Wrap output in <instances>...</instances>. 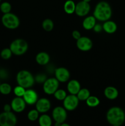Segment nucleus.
Segmentation results:
<instances>
[{
  "instance_id": "f257e3e1",
  "label": "nucleus",
  "mask_w": 125,
  "mask_h": 126,
  "mask_svg": "<svg viewBox=\"0 0 125 126\" xmlns=\"http://www.w3.org/2000/svg\"><path fill=\"white\" fill-rule=\"evenodd\" d=\"M112 16V9L110 5L106 1H100L95 6L93 16L97 20L105 22L110 20Z\"/></svg>"
},
{
  "instance_id": "f03ea898",
  "label": "nucleus",
  "mask_w": 125,
  "mask_h": 126,
  "mask_svg": "<svg viewBox=\"0 0 125 126\" xmlns=\"http://www.w3.org/2000/svg\"><path fill=\"white\" fill-rule=\"evenodd\" d=\"M106 119L108 123L112 126H121L125 121V113L120 107H111L107 112Z\"/></svg>"
},
{
  "instance_id": "7ed1b4c3",
  "label": "nucleus",
  "mask_w": 125,
  "mask_h": 126,
  "mask_svg": "<svg viewBox=\"0 0 125 126\" xmlns=\"http://www.w3.org/2000/svg\"><path fill=\"white\" fill-rule=\"evenodd\" d=\"M16 81L18 85L25 89L31 88L35 83V79L31 73L25 70H21L17 74Z\"/></svg>"
},
{
  "instance_id": "20e7f679",
  "label": "nucleus",
  "mask_w": 125,
  "mask_h": 126,
  "mask_svg": "<svg viewBox=\"0 0 125 126\" xmlns=\"http://www.w3.org/2000/svg\"><path fill=\"white\" fill-rule=\"evenodd\" d=\"M9 48L13 55L20 56L26 52L28 49V44L25 39L18 38L11 43Z\"/></svg>"
},
{
  "instance_id": "39448f33",
  "label": "nucleus",
  "mask_w": 125,
  "mask_h": 126,
  "mask_svg": "<svg viewBox=\"0 0 125 126\" xmlns=\"http://www.w3.org/2000/svg\"><path fill=\"white\" fill-rule=\"evenodd\" d=\"M1 22L4 27L9 30L17 29L20 25V19L13 13L4 14L1 17Z\"/></svg>"
},
{
  "instance_id": "423d86ee",
  "label": "nucleus",
  "mask_w": 125,
  "mask_h": 126,
  "mask_svg": "<svg viewBox=\"0 0 125 126\" xmlns=\"http://www.w3.org/2000/svg\"><path fill=\"white\" fill-rule=\"evenodd\" d=\"M17 123V118L13 112L3 111L0 113L1 126H15Z\"/></svg>"
},
{
  "instance_id": "0eeeda50",
  "label": "nucleus",
  "mask_w": 125,
  "mask_h": 126,
  "mask_svg": "<svg viewBox=\"0 0 125 126\" xmlns=\"http://www.w3.org/2000/svg\"><path fill=\"white\" fill-rule=\"evenodd\" d=\"M59 82L55 78H50L43 83V91L47 95H53L58 89Z\"/></svg>"
},
{
  "instance_id": "6e6552de",
  "label": "nucleus",
  "mask_w": 125,
  "mask_h": 126,
  "mask_svg": "<svg viewBox=\"0 0 125 126\" xmlns=\"http://www.w3.org/2000/svg\"><path fill=\"white\" fill-rule=\"evenodd\" d=\"M79 101L76 95H67L63 100V107L67 111H74L78 107Z\"/></svg>"
},
{
  "instance_id": "1a4fd4ad",
  "label": "nucleus",
  "mask_w": 125,
  "mask_h": 126,
  "mask_svg": "<svg viewBox=\"0 0 125 126\" xmlns=\"http://www.w3.org/2000/svg\"><path fill=\"white\" fill-rule=\"evenodd\" d=\"M67 110L64 107H56L53 108L52 111V118L55 122L63 123L67 119Z\"/></svg>"
},
{
  "instance_id": "9d476101",
  "label": "nucleus",
  "mask_w": 125,
  "mask_h": 126,
  "mask_svg": "<svg viewBox=\"0 0 125 126\" xmlns=\"http://www.w3.org/2000/svg\"><path fill=\"white\" fill-rule=\"evenodd\" d=\"M76 46L81 51L87 52L90 50L93 47V41L88 37L82 36L77 40Z\"/></svg>"
},
{
  "instance_id": "9b49d317",
  "label": "nucleus",
  "mask_w": 125,
  "mask_h": 126,
  "mask_svg": "<svg viewBox=\"0 0 125 126\" xmlns=\"http://www.w3.org/2000/svg\"><path fill=\"white\" fill-rule=\"evenodd\" d=\"M90 9L91 7L89 2L81 1L76 4L75 13L78 17H85L89 14Z\"/></svg>"
},
{
  "instance_id": "f8f14e48",
  "label": "nucleus",
  "mask_w": 125,
  "mask_h": 126,
  "mask_svg": "<svg viewBox=\"0 0 125 126\" xmlns=\"http://www.w3.org/2000/svg\"><path fill=\"white\" fill-rule=\"evenodd\" d=\"M23 98L27 105H35L39 99V96L36 91L32 89H26L23 95Z\"/></svg>"
},
{
  "instance_id": "ddd939ff",
  "label": "nucleus",
  "mask_w": 125,
  "mask_h": 126,
  "mask_svg": "<svg viewBox=\"0 0 125 126\" xmlns=\"http://www.w3.org/2000/svg\"><path fill=\"white\" fill-rule=\"evenodd\" d=\"M55 78L60 82H66L69 80L70 73L67 68L64 67H59L55 70Z\"/></svg>"
},
{
  "instance_id": "4468645a",
  "label": "nucleus",
  "mask_w": 125,
  "mask_h": 126,
  "mask_svg": "<svg viewBox=\"0 0 125 126\" xmlns=\"http://www.w3.org/2000/svg\"><path fill=\"white\" fill-rule=\"evenodd\" d=\"M26 103L23 97H16L12 100L11 103V107L13 111L15 113H22L25 110Z\"/></svg>"
},
{
  "instance_id": "2eb2a0df",
  "label": "nucleus",
  "mask_w": 125,
  "mask_h": 126,
  "mask_svg": "<svg viewBox=\"0 0 125 126\" xmlns=\"http://www.w3.org/2000/svg\"><path fill=\"white\" fill-rule=\"evenodd\" d=\"M36 109L39 113H46L50 110L51 108V103L48 98H39L36 103Z\"/></svg>"
},
{
  "instance_id": "dca6fc26",
  "label": "nucleus",
  "mask_w": 125,
  "mask_h": 126,
  "mask_svg": "<svg viewBox=\"0 0 125 126\" xmlns=\"http://www.w3.org/2000/svg\"><path fill=\"white\" fill-rule=\"evenodd\" d=\"M80 89V84L77 80L72 79L67 82V90L69 94L77 95Z\"/></svg>"
},
{
  "instance_id": "f3484780",
  "label": "nucleus",
  "mask_w": 125,
  "mask_h": 126,
  "mask_svg": "<svg viewBox=\"0 0 125 126\" xmlns=\"http://www.w3.org/2000/svg\"><path fill=\"white\" fill-rule=\"evenodd\" d=\"M104 94L107 99L113 100L117 98L119 92L116 87L113 86H108L104 89Z\"/></svg>"
},
{
  "instance_id": "a211bd4d",
  "label": "nucleus",
  "mask_w": 125,
  "mask_h": 126,
  "mask_svg": "<svg viewBox=\"0 0 125 126\" xmlns=\"http://www.w3.org/2000/svg\"><path fill=\"white\" fill-rule=\"evenodd\" d=\"M103 30L108 34H113L117 30V25L115 22L110 20L104 22L102 24Z\"/></svg>"
},
{
  "instance_id": "6ab92c4d",
  "label": "nucleus",
  "mask_w": 125,
  "mask_h": 126,
  "mask_svg": "<svg viewBox=\"0 0 125 126\" xmlns=\"http://www.w3.org/2000/svg\"><path fill=\"white\" fill-rule=\"evenodd\" d=\"M50 60V55L45 52H39L36 56V62L40 65H46L49 63Z\"/></svg>"
},
{
  "instance_id": "aec40b11",
  "label": "nucleus",
  "mask_w": 125,
  "mask_h": 126,
  "mask_svg": "<svg viewBox=\"0 0 125 126\" xmlns=\"http://www.w3.org/2000/svg\"><path fill=\"white\" fill-rule=\"evenodd\" d=\"M96 20H97L93 16H87L83 19L82 22V26L86 30H91L94 28V25L96 23Z\"/></svg>"
},
{
  "instance_id": "412c9836",
  "label": "nucleus",
  "mask_w": 125,
  "mask_h": 126,
  "mask_svg": "<svg viewBox=\"0 0 125 126\" xmlns=\"http://www.w3.org/2000/svg\"><path fill=\"white\" fill-rule=\"evenodd\" d=\"M76 4L72 0H67L64 4V11L67 14L71 15L75 13Z\"/></svg>"
},
{
  "instance_id": "4be33fe9",
  "label": "nucleus",
  "mask_w": 125,
  "mask_h": 126,
  "mask_svg": "<svg viewBox=\"0 0 125 126\" xmlns=\"http://www.w3.org/2000/svg\"><path fill=\"white\" fill-rule=\"evenodd\" d=\"M38 122L40 126H51L52 125V119L51 117L45 113L39 116Z\"/></svg>"
},
{
  "instance_id": "5701e85b",
  "label": "nucleus",
  "mask_w": 125,
  "mask_h": 126,
  "mask_svg": "<svg viewBox=\"0 0 125 126\" xmlns=\"http://www.w3.org/2000/svg\"><path fill=\"white\" fill-rule=\"evenodd\" d=\"M86 104L87 106L91 108H94L98 107L100 103V100L99 98L96 96L90 95L87 100H86Z\"/></svg>"
},
{
  "instance_id": "b1692460",
  "label": "nucleus",
  "mask_w": 125,
  "mask_h": 126,
  "mask_svg": "<svg viewBox=\"0 0 125 126\" xmlns=\"http://www.w3.org/2000/svg\"><path fill=\"white\" fill-rule=\"evenodd\" d=\"M76 95L79 100L86 101V100L90 96V92L87 88H81Z\"/></svg>"
},
{
  "instance_id": "393cba45",
  "label": "nucleus",
  "mask_w": 125,
  "mask_h": 126,
  "mask_svg": "<svg viewBox=\"0 0 125 126\" xmlns=\"http://www.w3.org/2000/svg\"><path fill=\"white\" fill-rule=\"evenodd\" d=\"M42 27L46 32H51L54 28V23L50 18H45L42 23Z\"/></svg>"
},
{
  "instance_id": "a878e982",
  "label": "nucleus",
  "mask_w": 125,
  "mask_h": 126,
  "mask_svg": "<svg viewBox=\"0 0 125 126\" xmlns=\"http://www.w3.org/2000/svg\"><path fill=\"white\" fill-rule=\"evenodd\" d=\"M12 92V87L11 85L6 82L1 83L0 85V93L4 95H7Z\"/></svg>"
},
{
  "instance_id": "bb28decb",
  "label": "nucleus",
  "mask_w": 125,
  "mask_h": 126,
  "mask_svg": "<svg viewBox=\"0 0 125 126\" xmlns=\"http://www.w3.org/2000/svg\"><path fill=\"white\" fill-rule=\"evenodd\" d=\"M53 95L54 97H55L56 100H58L63 101L67 95L64 90L58 89L54 93Z\"/></svg>"
},
{
  "instance_id": "cd10ccee",
  "label": "nucleus",
  "mask_w": 125,
  "mask_h": 126,
  "mask_svg": "<svg viewBox=\"0 0 125 126\" xmlns=\"http://www.w3.org/2000/svg\"><path fill=\"white\" fill-rule=\"evenodd\" d=\"M27 117L30 121H36L39 119V113L36 109L31 110L28 112Z\"/></svg>"
},
{
  "instance_id": "c85d7f7f",
  "label": "nucleus",
  "mask_w": 125,
  "mask_h": 126,
  "mask_svg": "<svg viewBox=\"0 0 125 126\" xmlns=\"http://www.w3.org/2000/svg\"><path fill=\"white\" fill-rule=\"evenodd\" d=\"M11 9H12V6L9 2L5 1L0 4V11L2 13H3V14L11 12Z\"/></svg>"
},
{
  "instance_id": "c756f323",
  "label": "nucleus",
  "mask_w": 125,
  "mask_h": 126,
  "mask_svg": "<svg viewBox=\"0 0 125 126\" xmlns=\"http://www.w3.org/2000/svg\"><path fill=\"white\" fill-rule=\"evenodd\" d=\"M12 52L10 48H4L2 49L0 53V56L4 60H9L12 55Z\"/></svg>"
},
{
  "instance_id": "7c9ffc66",
  "label": "nucleus",
  "mask_w": 125,
  "mask_h": 126,
  "mask_svg": "<svg viewBox=\"0 0 125 126\" xmlns=\"http://www.w3.org/2000/svg\"><path fill=\"white\" fill-rule=\"evenodd\" d=\"M26 89L24 88L22 86H15V88L13 89V93H14L16 97H23L25 93V91Z\"/></svg>"
},
{
  "instance_id": "2f4dec72",
  "label": "nucleus",
  "mask_w": 125,
  "mask_h": 126,
  "mask_svg": "<svg viewBox=\"0 0 125 126\" xmlns=\"http://www.w3.org/2000/svg\"><path fill=\"white\" fill-rule=\"evenodd\" d=\"M34 79H35V82L36 81L38 83H44L47 79V77L44 74H39L37 75Z\"/></svg>"
},
{
  "instance_id": "473e14b6",
  "label": "nucleus",
  "mask_w": 125,
  "mask_h": 126,
  "mask_svg": "<svg viewBox=\"0 0 125 126\" xmlns=\"http://www.w3.org/2000/svg\"><path fill=\"white\" fill-rule=\"evenodd\" d=\"M93 30H94V32L97 33H100V32L102 31L103 28H102V25L99 23H96V25H94V28H93Z\"/></svg>"
},
{
  "instance_id": "72a5a7b5",
  "label": "nucleus",
  "mask_w": 125,
  "mask_h": 126,
  "mask_svg": "<svg viewBox=\"0 0 125 126\" xmlns=\"http://www.w3.org/2000/svg\"><path fill=\"white\" fill-rule=\"evenodd\" d=\"M72 36L73 37V38L74 39H75L76 41L78 40L79 38H80L82 37L79 31L78 30H74L72 32Z\"/></svg>"
},
{
  "instance_id": "f704fd0d",
  "label": "nucleus",
  "mask_w": 125,
  "mask_h": 126,
  "mask_svg": "<svg viewBox=\"0 0 125 126\" xmlns=\"http://www.w3.org/2000/svg\"><path fill=\"white\" fill-rule=\"evenodd\" d=\"M3 110L5 112L12 111V110L11 104H5L3 107Z\"/></svg>"
},
{
  "instance_id": "c9c22d12",
  "label": "nucleus",
  "mask_w": 125,
  "mask_h": 126,
  "mask_svg": "<svg viewBox=\"0 0 125 126\" xmlns=\"http://www.w3.org/2000/svg\"><path fill=\"white\" fill-rule=\"evenodd\" d=\"M7 77V73L5 70H0V78L2 79L6 78Z\"/></svg>"
},
{
  "instance_id": "e433bc0d",
  "label": "nucleus",
  "mask_w": 125,
  "mask_h": 126,
  "mask_svg": "<svg viewBox=\"0 0 125 126\" xmlns=\"http://www.w3.org/2000/svg\"><path fill=\"white\" fill-rule=\"evenodd\" d=\"M61 123H58V122H55V124H54V126H61Z\"/></svg>"
},
{
  "instance_id": "4c0bfd02",
  "label": "nucleus",
  "mask_w": 125,
  "mask_h": 126,
  "mask_svg": "<svg viewBox=\"0 0 125 126\" xmlns=\"http://www.w3.org/2000/svg\"><path fill=\"white\" fill-rule=\"evenodd\" d=\"M61 126H71L69 125V124H67V123H63L61 124Z\"/></svg>"
},
{
  "instance_id": "58836bf2",
  "label": "nucleus",
  "mask_w": 125,
  "mask_h": 126,
  "mask_svg": "<svg viewBox=\"0 0 125 126\" xmlns=\"http://www.w3.org/2000/svg\"><path fill=\"white\" fill-rule=\"evenodd\" d=\"M82 1H85V2H89L91 1V0H82Z\"/></svg>"
},
{
  "instance_id": "ea45409f",
  "label": "nucleus",
  "mask_w": 125,
  "mask_h": 126,
  "mask_svg": "<svg viewBox=\"0 0 125 126\" xmlns=\"http://www.w3.org/2000/svg\"><path fill=\"white\" fill-rule=\"evenodd\" d=\"M112 126H119V125H112Z\"/></svg>"
},
{
  "instance_id": "a19ab883",
  "label": "nucleus",
  "mask_w": 125,
  "mask_h": 126,
  "mask_svg": "<svg viewBox=\"0 0 125 126\" xmlns=\"http://www.w3.org/2000/svg\"><path fill=\"white\" fill-rule=\"evenodd\" d=\"M1 0H0V2H1Z\"/></svg>"
},
{
  "instance_id": "79ce46f5",
  "label": "nucleus",
  "mask_w": 125,
  "mask_h": 126,
  "mask_svg": "<svg viewBox=\"0 0 125 126\" xmlns=\"http://www.w3.org/2000/svg\"><path fill=\"white\" fill-rule=\"evenodd\" d=\"M0 85H1V82H0Z\"/></svg>"
},
{
  "instance_id": "37998d69",
  "label": "nucleus",
  "mask_w": 125,
  "mask_h": 126,
  "mask_svg": "<svg viewBox=\"0 0 125 126\" xmlns=\"http://www.w3.org/2000/svg\"></svg>"
}]
</instances>
